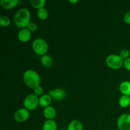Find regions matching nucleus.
<instances>
[{"instance_id":"obj_1","label":"nucleus","mask_w":130,"mask_h":130,"mask_svg":"<svg viewBox=\"0 0 130 130\" xmlns=\"http://www.w3.org/2000/svg\"><path fill=\"white\" fill-rule=\"evenodd\" d=\"M14 24L17 27L25 29L30 22V13L28 9L23 8L17 11L14 15Z\"/></svg>"},{"instance_id":"obj_2","label":"nucleus","mask_w":130,"mask_h":130,"mask_svg":"<svg viewBox=\"0 0 130 130\" xmlns=\"http://www.w3.org/2000/svg\"><path fill=\"white\" fill-rule=\"evenodd\" d=\"M24 83L30 88H35L39 86L41 79L38 72L34 70L29 69L25 71L23 76Z\"/></svg>"},{"instance_id":"obj_3","label":"nucleus","mask_w":130,"mask_h":130,"mask_svg":"<svg viewBox=\"0 0 130 130\" xmlns=\"http://www.w3.org/2000/svg\"><path fill=\"white\" fill-rule=\"evenodd\" d=\"M32 47L34 53L40 56L46 55L48 52V45L47 42L43 38H36L33 41Z\"/></svg>"},{"instance_id":"obj_4","label":"nucleus","mask_w":130,"mask_h":130,"mask_svg":"<svg viewBox=\"0 0 130 130\" xmlns=\"http://www.w3.org/2000/svg\"><path fill=\"white\" fill-rule=\"evenodd\" d=\"M106 64L109 68L112 69H118L124 64V60L118 55L112 54L108 56L106 58Z\"/></svg>"},{"instance_id":"obj_5","label":"nucleus","mask_w":130,"mask_h":130,"mask_svg":"<svg viewBox=\"0 0 130 130\" xmlns=\"http://www.w3.org/2000/svg\"><path fill=\"white\" fill-rule=\"evenodd\" d=\"M39 105V98L34 94H30L25 98L24 100V108L28 110L36 109Z\"/></svg>"},{"instance_id":"obj_6","label":"nucleus","mask_w":130,"mask_h":130,"mask_svg":"<svg viewBox=\"0 0 130 130\" xmlns=\"http://www.w3.org/2000/svg\"><path fill=\"white\" fill-rule=\"evenodd\" d=\"M117 127L119 130H130V114H123L117 120Z\"/></svg>"},{"instance_id":"obj_7","label":"nucleus","mask_w":130,"mask_h":130,"mask_svg":"<svg viewBox=\"0 0 130 130\" xmlns=\"http://www.w3.org/2000/svg\"><path fill=\"white\" fill-rule=\"evenodd\" d=\"M29 112L25 108H21L15 112L14 114V118L19 123H24L29 118Z\"/></svg>"},{"instance_id":"obj_8","label":"nucleus","mask_w":130,"mask_h":130,"mask_svg":"<svg viewBox=\"0 0 130 130\" xmlns=\"http://www.w3.org/2000/svg\"><path fill=\"white\" fill-rule=\"evenodd\" d=\"M48 95L53 100L60 101L65 99L66 96V92L62 88H56L54 90H50L48 91Z\"/></svg>"},{"instance_id":"obj_9","label":"nucleus","mask_w":130,"mask_h":130,"mask_svg":"<svg viewBox=\"0 0 130 130\" xmlns=\"http://www.w3.org/2000/svg\"><path fill=\"white\" fill-rule=\"evenodd\" d=\"M17 37L19 40L22 43H27L29 41L31 38V32L27 29H22L20 31L18 32Z\"/></svg>"},{"instance_id":"obj_10","label":"nucleus","mask_w":130,"mask_h":130,"mask_svg":"<svg viewBox=\"0 0 130 130\" xmlns=\"http://www.w3.org/2000/svg\"><path fill=\"white\" fill-rule=\"evenodd\" d=\"M56 110L53 107L48 106L45 107L43 110V115L44 118H46L47 120H53L56 116Z\"/></svg>"},{"instance_id":"obj_11","label":"nucleus","mask_w":130,"mask_h":130,"mask_svg":"<svg viewBox=\"0 0 130 130\" xmlns=\"http://www.w3.org/2000/svg\"><path fill=\"white\" fill-rule=\"evenodd\" d=\"M19 2L18 0H1L0 5L5 10H10L15 8Z\"/></svg>"},{"instance_id":"obj_12","label":"nucleus","mask_w":130,"mask_h":130,"mask_svg":"<svg viewBox=\"0 0 130 130\" xmlns=\"http://www.w3.org/2000/svg\"><path fill=\"white\" fill-rule=\"evenodd\" d=\"M119 90L123 95L130 96V81H123L119 85Z\"/></svg>"},{"instance_id":"obj_13","label":"nucleus","mask_w":130,"mask_h":130,"mask_svg":"<svg viewBox=\"0 0 130 130\" xmlns=\"http://www.w3.org/2000/svg\"><path fill=\"white\" fill-rule=\"evenodd\" d=\"M52 97L49 95H43L39 98V105L44 109L50 106L52 102Z\"/></svg>"},{"instance_id":"obj_14","label":"nucleus","mask_w":130,"mask_h":130,"mask_svg":"<svg viewBox=\"0 0 130 130\" xmlns=\"http://www.w3.org/2000/svg\"><path fill=\"white\" fill-rule=\"evenodd\" d=\"M67 130H83V126L80 121L74 119L69 123Z\"/></svg>"},{"instance_id":"obj_15","label":"nucleus","mask_w":130,"mask_h":130,"mask_svg":"<svg viewBox=\"0 0 130 130\" xmlns=\"http://www.w3.org/2000/svg\"><path fill=\"white\" fill-rule=\"evenodd\" d=\"M43 130H57V124L54 120H47L43 125Z\"/></svg>"},{"instance_id":"obj_16","label":"nucleus","mask_w":130,"mask_h":130,"mask_svg":"<svg viewBox=\"0 0 130 130\" xmlns=\"http://www.w3.org/2000/svg\"><path fill=\"white\" fill-rule=\"evenodd\" d=\"M41 63L44 67H50L52 66L53 63V59L49 55H44L42 56L41 58Z\"/></svg>"},{"instance_id":"obj_17","label":"nucleus","mask_w":130,"mask_h":130,"mask_svg":"<svg viewBox=\"0 0 130 130\" xmlns=\"http://www.w3.org/2000/svg\"><path fill=\"white\" fill-rule=\"evenodd\" d=\"M119 104L123 108L128 107L130 105V96L122 95L119 99Z\"/></svg>"},{"instance_id":"obj_18","label":"nucleus","mask_w":130,"mask_h":130,"mask_svg":"<svg viewBox=\"0 0 130 130\" xmlns=\"http://www.w3.org/2000/svg\"><path fill=\"white\" fill-rule=\"evenodd\" d=\"M30 3L33 7L39 10L42 8H44L46 1L44 0H30Z\"/></svg>"},{"instance_id":"obj_19","label":"nucleus","mask_w":130,"mask_h":130,"mask_svg":"<svg viewBox=\"0 0 130 130\" xmlns=\"http://www.w3.org/2000/svg\"><path fill=\"white\" fill-rule=\"evenodd\" d=\"M37 15L41 20H46L48 17V11L45 8H42L38 10Z\"/></svg>"},{"instance_id":"obj_20","label":"nucleus","mask_w":130,"mask_h":130,"mask_svg":"<svg viewBox=\"0 0 130 130\" xmlns=\"http://www.w3.org/2000/svg\"><path fill=\"white\" fill-rule=\"evenodd\" d=\"M10 24V18L6 15H1L0 17V25L4 27H8Z\"/></svg>"},{"instance_id":"obj_21","label":"nucleus","mask_w":130,"mask_h":130,"mask_svg":"<svg viewBox=\"0 0 130 130\" xmlns=\"http://www.w3.org/2000/svg\"><path fill=\"white\" fill-rule=\"evenodd\" d=\"M119 56L123 60H126L127 58H129L130 56V52L128 49H123L119 53Z\"/></svg>"},{"instance_id":"obj_22","label":"nucleus","mask_w":130,"mask_h":130,"mask_svg":"<svg viewBox=\"0 0 130 130\" xmlns=\"http://www.w3.org/2000/svg\"><path fill=\"white\" fill-rule=\"evenodd\" d=\"M43 92H44V90L41 86H38L36 87L35 88H34V94L36 96H41L42 95H43Z\"/></svg>"},{"instance_id":"obj_23","label":"nucleus","mask_w":130,"mask_h":130,"mask_svg":"<svg viewBox=\"0 0 130 130\" xmlns=\"http://www.w3.org/2000/svg\"><path fill=\"white\" fill-rule=\"evenodd\" d=\"M27 29L30 30V32H35L37 29V25L34 22H30L27 26Z\"/></svg>"},{"instance_id":"obj_24","label":"nucleus","mask_w":130,"mask_h":130,"mask_svg":"<svg viewBox=\"0 0 130 130\" xmlns=\"http://www.w3.org/2000/svg\"><path fill=\"white\" fill-rule=\"evenodd\" d=\"M124 21L126 24H130V11L126 13L124 16Z\"/></svg>"},{"instance_id":"obj_25","label":"nucleus","mask_w":130,"mask_h":130,"mask_svg":"<svg viewBox=\"0 0 130 130\" xmlns=\"http://www.w3.org/2000/svg\"><path fill=\"white\" fill-rule=\"evenodd\" d=\"M125 69L128 71H130V57L124 60V64H123Z\"/></svg>"},{"instance_id":"obj_26","label":"nucleus","mask_w":130,"mask_h":130,"mask_svg":"<svg viewBox=\"0 0 130 130\" xmlns=\"http://www.w3.org/2000/svg\"><path fill=\"white\" fill-rule=\"evenodd\" d=\"M78 2V1L77 0H74V1H72V0H70L69 1V3H76Z\"/></svg>"},{"instance_id":"obj_27","label":"nucleus","mask_w":130,"mask_h":130,"mask_svg":"<svg viewBox=\"0 0 130 130\" xmlns=\"http://www.w3.org/2000/svg\"><path fill=\"white\" fill-rule=\"evenodd\" d=\"M59 130H67L66 129H65V128H62V129H59Z\"/></svg>"},{"instance_id":"obj_28","label":"nucleus","mask_w":130,"mask_h":130,"mask_svg":"<svg viewBox=\"0 0 130 130\" xmlns=\"http://www.w3.org/2000/svg\"><path fill=\"white\" fill-rule=\"evenodd\" d=\"M105 130H110V129H105Z\"/></svg>"}]
</instances>
